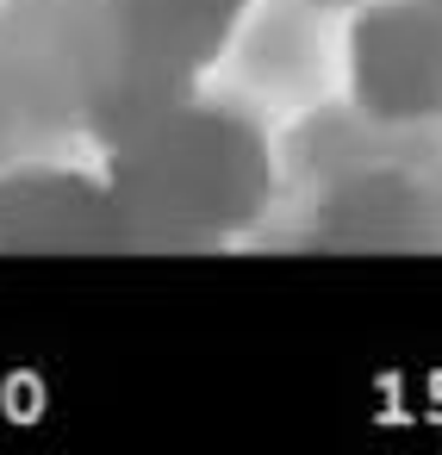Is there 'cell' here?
<instances>
[{"mask_svg": "<svg viewBox=\"0 0 442 455\" xmlns=\"http://www.w3.org/2000/svg\"><path fill=\"white\" fill-rule=\"evenodd\" d=\"M131 243V219L107 175L75 169H20L0 181V250L75 256Z\"/></svg>", "mask_w": 442, "mask_h": 455, "instance_id": "3957f363", "label": "cell"}, {"mask_svg": "<svg viewBox=\"0 0 442 455\" xmlns=\"http://www.w3.org/2000/svg\"><path fill=\"white\" fill-rule=\"evenodd\" d=\"M423 7H436V13H442V0H423Z\"/></svg>", "mask_w": 442, "mask_h": 455, "instance_id": "277c9868", "label": "cell"}, {"mask_svg": "<svg viewBox=\"0 0 442 455\" xmlns=\"http://www.w3.org/2000/svg\"><path fill=\"white\" fill-rule=\"evenodd\" d=\"M131 237H231L268 206V144L225 107H156L107 169Z\"/></svg>", "mask_w": 442, "mask_h": 455, "instance_id": "6da1fadb", "label": "cell"}, {"mask_svg": "<svg viewBox=\"0 0 442 455\" xmlns=\"http://www.w3.org/2000/svg\"><path fill=\"white\" fill-rule=\"evenodd\" d=\"M349 94L380 125L442 119V13L386 0L349 26Z\"/></svg>", "mask_w": 442, "mask_h": 455, "instance_id": "7a4b0ae2", "label": "cell"}]
</instances>
